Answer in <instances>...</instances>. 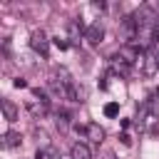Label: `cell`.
Masks as SVG:
<instances>
[{"label": "cell", "mask_w": 159, "mask_h": 159, "mask_svg": "<svg viewBox=\"0 0 159 159\" xmlns=\"http://www.w3.org/2000/svg\"><path fill=\"white\" fill-rule=\"evenodd\" d=\"M117 57H119L122 62H127V65H142L144 50H142L139 45H122L119 52H117Z\"/></svg>", "instance_id": "obj_1"}, {"label": "cell", "mask_w": 159, "mask_h": 159, "mask_svg": "<svg viewBox=\"0 0 159 159\" xmlns=\"http://www.w3.org/2000/svg\"><path fill=\"white\" fill-rule=\"evenodd\" d=\"M30 47H32L40 57H47V55H50V40H47V35H45L42 30H35V32L30 35Z\"/></svg>", "instance_id": "obj_2"}, {"label": "cell", "mask_w": 159, "mask_h": 159, "mask_svg": "<svg viewBox=\"0 0 159 159\" xmlns=\"http://www.w3.org/2000/svg\"><path fill=\"white\" fill-rule=\"evenodd\" d=\"M84 40L97 47V45L104 40V27H102V22H92V25L87 27V32H84Z\"/></svg>", "instance_id": "obj_3"}, {"label": "cell", "mask_w": 159, "mask_h": 159, "mask_svg": "<svg viewBox=\"0 0 159 159\" xmlns=\"http://www.w3.org/2000/svg\"><path fill=\"white\" fill-rule=\"evenodd\" d=\"M84 32H87V27L80 20L70 22V45H80V35H84Z\"/></svg>", "instance_id": "obj_4"}, {"label": "cell", "mask_w": 159, "mask_h": 159, "mask_svg": "<svg viewBox=\"0 0 159 159\" xmlns=\"http://www.w3.org/2000/svg\"><path fill=\"white\" fill-rule=\"evenodd\" d=\"M72 159H92V149L84 142H75L72 144Z\"/></svg>", "instance_id": "obj_5"}, {"label": "cell", "mask_w": 159, "mask_h": 159, "mask_svg": "<svg viewBox=\"0 0 159 159\" xmlns=\"http://www.w3.org/2000/svg\"><path fill=\"white\" fill-rule=\"evenodd\" d=\"M84 134H87V139H92L94 144H102V139H104V129H102L99 124H94V122L87 124V132H84Z\"/></svg>", "instance_id": "obj_6"}, {"label": "cell", "mask_w": 159, "mask_h": 159, "mask_svg": "<svg viewBox=\"0 0 159 159\" xmlns=\"http://www.w3.org/2000/svg\"><path fill=\"white\" fill-rule=\"evenodd\" d=\"M0 107H2V114H5V119H7V122H15V119H17V107H15L10 99H2V102H0Z\"/></svg>", "instance_id": "obj_7"}, {"label": "cell", "mask_w": 159, "mask_h": 159, "mask_svg": "<svg viewBox=\"0 0 159 159\" xmlns=\"http://www.w3.org/2000/svg\"><path fill=\"white\" fill-rule=\"evenodd\" d=\"M2 147H5V149H15V147H20V134L12 132V129L5 132V134H2Z\"/></svg>", "instance_id": "obj_8"}, {"label": "cell", "mask_w": 159, "mask_h": 159, "mask_svg": "<svg viewBox=\"0 0 159 159\" xmlns=\"http://www.w3.org/2000/svg\"><path fill=\"white\" fill-rule=\"evenodd\" d=\"M142 70H144V75H154L157 70H159V65H157V57H152V55H144V60H142Z\"/></svg>", "instance_id": "obj_9"}, {"label": "cell", "mask_w": 159, "mask_h": 159, "mask_svg": "<svg viewBox=\"0 0 159 159\" xmlns=\"http://www.w3.org/2000/svg\"><path fill=\"white\" fill-rule=\"evenodd\" d=\"M112 65H114V72H117V75H122V77H127V75H129V65H127V62H122L117 55L112 57Z\"/></svg>", "instance_id": "obj_10"}, {"label": "cell", "mask_w": 159, "mask_h": 159, "mask_svg": "<svg viewBox=\"0 0 159 159\" xmlns=\"http://www.w3.org/2000/svg\"><path fill=\"white\" fill-rule=\"evenodd\" d=\"M27 109H30L35 117H42V114L47 112V104H37V102H30V104H27Z\"/></svg>", "instance_id": "obj_11"}, {"label": "cell", "mask_w": 159, "mask_h": 159, "mask_svg": "<svg viewBox=\"0 0 159 159\" xmlns=\"http://www.w3.org/2000/svg\"><path fill=\"white\" fill-rule=\"evenodd\" d=\"M37 159H60V154H57L52 147H47V149H40V152H37Z\"/></svg>", "instance_id": "obj_12"}, {"label": "cell", "mask_w": 159, "mask_h": 159, "mask_svg": "<svg viewBox=\"0 0 159 159\" xmlns=\"http://www.w3.org/2000/svg\"><path fill=\"white\" fill-rule=\"evenodd\" d=\"M104 114H107V117H117V114H119V104H117V102L104 104Z\"/></svg>", "instance_id": "obj_13"}, {"label": "cell", "mask_w": 159, "mask_h": 159, "mask_svg": "<svg viewBox=\"0 0 159 159\" xmlns=\"http://www.w3.org/2000/svg\"><path fill=\"white\" fill-rule=\"evenodd\" d=\"M52 45H55L57 50H67V47H70V42H67V40H62V37H55V40H52Z\"/></svg>", "instance_id": "obj_14"}, {"label": "cell", "mask_w": 159, "mask_h": 159, "mask_svg": "<svg viewBox=\"0 0 159 159\" xmlns=\"http://www.w3.org/2000/svg\"><path fill=\"white\" fill-rule=\"evenodd\" d=\"M57 127H60V129H67V127H70L67 114H57Z\"/></svg>", "instance_id": "obj_15"}, {"label": "cell", "mask_w": 159, "mask_h": 159, "mask_svg": "<svg viewBox=\"0 0 159 159\" xmlns=\"http://www.w3.org/2000/svg\"><path fill=\"white\" fill-rule=\"evenodd\" d=\"M152 42L159 45V22H154V27H152Z\"/></svg>", "instance_id": "obj_16"}, {"label": "cell", "mask_w": 159, "mask_h": 159, "mask_svg": "<svg viewBox=\"0 0 159 159\" xmlns=\"http://www.w3.org/2000/svg\"><path fill=\"white\" fill-rule=\"evenodd\" d=\"M12 84H15L17 89H25V87H27V82H25L22 77H15V80H12Z\"/></svg>", "instance_id": "obj_17"}, {"label": "cell", "mask_w": 159, "mask_h": 159, "mask_svg": "<svg viewBox=\"0 0 159 159\" xmlns=\"http://www.w3.org/2000/svg\"><path fill=\"white\" fill-rule=\"evenodd\" d=\"M92 7H94V10H104V7H107V2H102V0H94V2H92Z\"/></svg>", "instance_id": "obj_18"}, {"label": "cell", "mask_w": 159, "mask_h": 159, "mask_svg": "<svg viewBox=\"0 0 159 159\" xmlns=\"http://www.w3.org/2000/svg\"><path fill=\"white\" fill-rule=\"evenodd\" d=\"M119 139H122V144H124V147H129V144H132V137H129V134H122Z\"/></svg>", "instance_id": "obj_19"}, {"label": "cell", "mask_w": 159, "mask_h": 159, "mask_svg": "<svg viewBox=\"0 0 159 159\" xmlns=\"http://www.w3.org/2000/svg\"><path fill=\"white\" fill-rule=\"evenodd\" d=\"M154 57H157V65H159V55H154Z\"/></svg>", "instance_id": "obj_20"}, {"label": "cell", "mask_w": 159, "mask_h": 159, "mask_svg": "<svg viewBox=\"0 0 159 159\" xmlns=\"http://www.w3.org/2000/svg\"><path fill=\"white\" fill-rule=\"evenodd\" d=\"M109 159H114V157H109Z\"/></svg>", "instance_id": "obj_21"}]
</instances>
